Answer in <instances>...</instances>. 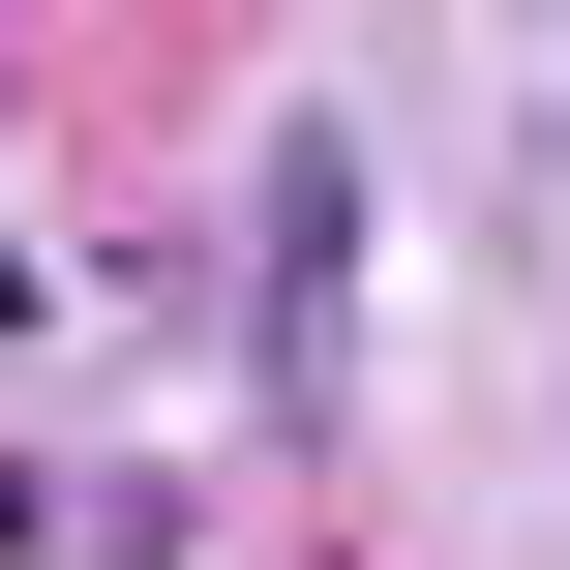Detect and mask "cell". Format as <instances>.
<instances>
[{"mask_svg": "<svg viewBox=\"0 0 570 570\" xmlns=\"http://www.w3.org/2000/svg\"><path fill=\"white\" fill-rule=\"evenodd\" d=\"M240 361H271V421H331V361H361V120H271V180H240Z\"/></svg>", "mask_w": 570, "mask_h": 570, "instance_id": "obj_1", "label": "cell"}, {"mask_svg": "<svg viewBox=\"0 0 570 570\" xmlns=\"http://www.w3.org/2000/svg\"><path fill=\"white\" fill-rule=\"evenodd\" d=\"M60 570H210V481H60Z\"/></svg>", "mask_w": 570, "mask_h": 570, "instance_id": "obj_2", "label": "cell"}, {"mask_svg": "<svg viewBox=\"0 0 570 570\" xmlns=\"http://www.w3.org/2000/svg\"><path fill=\"white\" fill-rule=\"evenodd\" d=\"M0 570H60V451H0Z\"/></svg>", "mask_w": 570, "mask_h": 570, "instance_id": "obj_3", "label": "cell"}]
</instances>
